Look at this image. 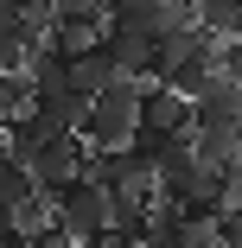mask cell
<instances>
[{
  "instance_id": "obj_4",
  "label": "cell",
  "mask_w": 242,
  "mask_h": 248,
  "mask_svg": "<svg viewBox=\"0 0 242 248\" xmlns=\"http://www.w3.org/2000/svg\"><path fill=\"white\" fill-rule=\"evenodd\" d=\"M210 77H217V38H204V32H191V38L178 45V51L166 58V70H160L153 83H166V89H178L185 102H198Z\"/></svg>"
},
{
  "instance_id": "obj_6",
  "label": "cell",
  "mask_w": 242,
  "mask_h": 248,
  "mask_svg": "<svg viewBox=\"0 0 242 248\" xmlns=\"http://www.w3.org/2000/svg\"><path fill=\"white\" fill-rule=\"evenodd\" d=\"M191 121H242V83L217 70V77L204 83V95L191 102Z\"/></svg>"
},
{
  "instance_id": "obj_5",
  "label": "cell",
  "mask_w": 242,
  "mask_h": 248,
  "mask_svg": "<svg viewBox=\"0 0 242 248\" xmlns=\"http://www.w3.org/2000/svg\"><path fill=\"white\" fill-rule=\"evenodd\" d=\"M185 140L198 153V166H217V172L242 166V121H191Z\"/></svg>"
},
{
  "instance_id": "obj_11",
  "label": "cell",
  "mask_w": 242,
  "mask_h": 248,
  "mask_svg": "<svg viewBox=\"0 0 242 248\" xmlns=\"http://www.w3.org/2000/svg\"><path fill=\"white\" fill-rule=\"evenodd\" d=\"M217 70H223V77H236V83H242V32H236V38H223V45H217Z\"/></svg>"
},
{
  "instance_id": "obj_10",
  "label": "cell",
  "mask_w": 242,
  "mask_h": 248,
  "mask_svg": "<svg viewBox=\"0 0 242 248\" xmlns=\"http://www.w3.org/2000/svg\"><path fill=\"white\" fill-rule=\"evenodd\" d=\"M26 108H32L26 70H0V121H13V115H26Z\"/></svg>"
},
{
  "instance_id": "obj_7",
  "label": "cell",
  "mask_w": 242,
  "mask_h": 248,
  "mask_svg": "<svg viewBox=\"0 0 242 248\" xmlns=\"http://www.w3.org/2000/svg\"><path fill=\"white\" fill-rule=\"evenodd\" d=\"M191 19H198V32L204 38H236L242 32V0H191Z\"/></svg>"
},
{
  "instance_id": "obj_12",
  "label": "cell",
  "mask_w": 242,
  "mask_h": 248,
  "mask_svg": "<svg viewBox=\"0 0 242 248\" xmlns=\"http://www.w3.org/2000/svg\"><path fill=\"white\" fill-rule=\"evenodd\" d=\"M89 248H147V242H134V235H121V229H109V235H96Z\"/></svg>"
},
{
  "instance_id": "obj_8",
  "label": "cell",
  "mask_w": 242,
  "mask_h": 248,
  "mask_svg": "<svg viewBox=\"0 0 242 248\" xmlns=\"http://www.w3.org/2000/svg\"><path fill=\"white\" fill-rule=\"evenodd\" d=\"M70 77H77V89H83V95H96L102 83H115L121 70H115V58H109V45L96 38V45H89L83 58H70Z\"/></svg>"
},
{
  "instance_id": "obj_14",
  "label": "cell",
  "mask_w": 242,
  "mask_h": 248,
  "mask_svg": "<svg viewBox=\"0 0 242 248\" xmlns=\"http://www.w3.org/2000/svg\"><path fill=\"white\" fill-rule=\"evenodd\" d=\"M0 248H26V242H0Z\"/></svg>"
},
{
  "instance_id": "obj_9",
  "label": "cell",
  "mask_w": 242,
  "mask_h": 248,
  "mask_svg": "<svg viewBox=\"0 0 242 248\" xmlns=\"http://www.w3.org/2000/svg\"><path fill=\"white\" fill-rule=\"evenodd\" d=\"M26 197H38V185H32V172H26V159H13L7 146H0V204H7V210H19Z\"/></svg>"
},
{
  "instance_id": "obj_3",
  "label": "cell",
  "mask_w": 242,
  "mask_h": 248,
  "mask_svg": "<svg viewBox=\"0 0 242 248\" xmlns=\"http://www.w3.org/2000/svg\"><path fill=\"white\" fill-rule=\"evenodd\" d=\"M83 159H89V146H83V134L70 127V134H58V140H45L38 153L26 159V172H32V185H38L45 197H58L64 185L83 178Z\"/></svg>"
},
{
  "instance_id": "obj_2",
  "label": "cell",
  "mask_w": 242,
  "mask_h": 248,
  "mask_svg": "<svg viewBox=\"0 0 242 248\" xmlns=\"http://www.w3.org/2000/svg\"><path fill=\"white\" fill-rule=\"evenodd\" d=\"M51 229L77 248H89L96 235H109V191L96 185V178H77L51 197Z\"/></svg>"
},
{
  "instance_id": "obj_1",
  "label": "cell",
  "mask_w": 242,
  "mask_h": 248,
  "mask_svg": "<svg viewBox=\"0 0 242 248\" xmlns=\"http://www.w3.org/2000/svg\"><path fill=\"white\" fill-rule=\"evenodd\" d=\"M140 89H147V77H115V83H102L89 95V108L77 121V134H83L89 153H109V146L134 140V127H140Z\"/></svg>"
},
{
  "instance_id": "obj_13",
  "label": "cell",
  "mask_w": 242,
  "mask_h": 248,
  "mask_svg": "<svg viewBox=\"0 0 242 248\" xmlns=\"http://www.w3.org/2000/svg\"><path fill=\"white\" fill-rule=\"evenodd\" d=\"M0 242H19V210L0 204Z\"/></svg>"
}]
</instances>
